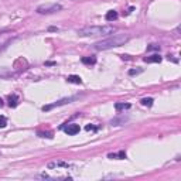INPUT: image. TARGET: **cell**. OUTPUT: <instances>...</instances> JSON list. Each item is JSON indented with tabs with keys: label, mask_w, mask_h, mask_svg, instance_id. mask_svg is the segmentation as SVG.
<instances>
[{
	"label": "cell",
	"mask_w": 181,
	"mask_h": 181,
	"mask_svg": "<svg viewBox=\"0 0 181 181\" xmlns=\"http://www.w3.org/2000/svg\"><path fill=\"white\" fill-rule=\"evenodd\" d=\"M134 10V7H130V9H129L128 11H125V14H126V16H128V14H130V13H132V11Z\"/></svg>",
	"instance_id": "44dd1931"
},
{
	"label": "cell",
	"mask_w": 181,
	"mask_h": 181,
	"mask_svg": "<svg viewBox=\"0 0 181 181\" xmlns=\"http://www.w3.org/2000/svg\"><path fill=\"white\" fill-rule=\"evenodd\" d=\"M76 99H79V96H69V98H62V99H59V101L54 102V103H51V105L43 106V111H44V112H47V111H51L53 108L62 106V105H67V103H72V102L76 101Z\"/></svg>",
	"instance_id": "277c9868"
},
{
	"label": "cell",
	"mask_w": 181,
	"mask_h": 181,
	"mask_svg": "<svg viewBox=\"0 0 181 181\" xmlns=\"http://www.w3.org/2000/svg\"><path fill=\"white\" fill-rule=\"evenodd\" d=\"M7 126V119L4 116H0V129H3Z\"/></svg>",
	"instance_id": "9a60e30c"
},
{
	"label": "cell",
	"mask_w": 181,
	"mask_h": 181,
	"mask_svg": "<svg viewBox=\"0 0 181 181\" xmlns=\"http://www.w3.org/2000/svg\"><path fill=\"white\" fill-rule=\"evenodd\" d=\"M160 50V45H156V44H151L147 47V51H159Z\"/></svg>",
	"instance_id": "2e32d148"
},
{
	"label": "cell",
	"mask_w": 181,
	"mask_h": 181,
	"mask_svg": "<svg viewBox=\"0 0 181 181\" xmlns=\"http://www.w3.org/2000/svg\"><path fill=\"white\" fill-rule=\"evenodd\" d=\"M153 98H143V99H142V105H143V106H153Z\"/></svg>",
	"instance_id": "4fadbf2b"
},
{
	"label": "cell",
	"mask_w": 181,
	"mask_h": 181,
	"mask_svg": "<svg viewBox=\"0 0 181 181\" xmlns=\"http://www.w3.org/2000/svg\"><path fill=\"white\" fill-rule=\"evenodd\" d=\"M129 34H111L108 38L96 41L92 48L96 51H102V50H109V48H115V47H120L123 44H126L129 41Z\"/></svg>",
	"instance_id": "6da1fadb"
},
{
	"label": "cell",
	"mask_w": 181,
	"mask_h": 181,
	"mask_svg": "<svg viewBox=\"0 0 181 181\" xmlns=\"http://www.w3.org/2000/svg\"><path fill=\"white\" fill-rule=\"evenodd\" d=\"M144 62H161V57H160L159 54H154L151 57H146Z\"/></svg>",
	"instance_id": "9c48e42d"
},
{
	"label": "cell",
	"mask_w": 181,
	"mask_h": 181,
	"mask_svg": "<svg viewBox=\"0 0 181 181\" xmlns=\"http://www.w3.org/2000/svg\"><path fill=\"white\" fill-rule=\"evenodd\" d=\"M19 105V96L17 95H10L9 96V106L10 108H16Z\"/></svg>",
	"instance_id": "30bf717a"
},
{
	"label": "cell",
	"mask_w": 181,
	"mask_h": 181,
	"mask_svg": "<svg viewBox=\"0 0 181 181\" xmlns=\"http://www.w3.org/2000/svg\"><path fill=\"white\" fill-rule=\"evenodd\" d=\"M50 31H57V27H50Z\"/></svg>",
	"instance_id": "7402d4cb"
},
{
	"label": "cell",
	"mask_w": 181,
	"mask_h": 181,
	"mask_svg": "<svg viewBox=\"0 0 181 181\" xmlns=\"http://www.w3.org/2000/svg\"><path fill=\"white\" fill-rule=\"evenodd\" d=\"M67 81L68 82H71V84H82V79H81V76H78V75H69L68 78H67Z\"/></svg>",
	"instance_id": "8fae6325"
},
{
	"label": "cell",
	"mask_w": 181,
	"mask_h": 181,
	"mask_svg": "<svg viewBox=\"0 0 181 181\" xmlns=\"http://www.w3.org/2000/svg\"><path fill=\"white\" fill-rule=\"evenodd\" d=\"M0 106H3V101L1 99H0Z\"/></svg>",
	"instance_id": "603a6c76"
},
{
	"label": "cell",
	"mask_w": 181,
	"mask_h": 181,
	"mask_svg": "<svg viewBox=\"0 0 181 181\" xmlns=\"http://www.w3.org/2000/svg\"><path fill=\"white\" fill-rule=\"evenodd\" d=\"M40 136H41V137H48V139H51V137H53V133H51V132H47V133H40Z\"/></svg>",
	"instance_id": "ac0fdd59"
},
{
	"label": "cell",
	"mask_w": 181,
	"mask_h": 181,
	"mask_svg": "<svg viewBox=\"0 0 181 181\" xmlns=\"http://www.w3.org/2000/svg\"><path fill=\"white\" fill-rule=\"evenodd\" d=\"M117 159H120V160L126 159V153H125V151H119V153H117Z\"/></svg>",
	"instance_id": "d6986e66"
},
{
	"label": "cell",
	"mask_w": 181,
	"mask_h": 181,
	"mask_svg": "<svg viewBox=\"0 0 181 181\" xmlns=\"http://www.w3.org/2000/svg\"><path fill=\"white\" fill-rule=\"evenodd\" d=\"M115 109H116L117 112H120V111H128V109H130V103L117 102V103H115Z\"/></svg>",
	"instance_id": "52a82bcc"
},
{
	"label": "cell",
	"mask_w": 181,
	"mask_h": 181,
	"mask_svg": "<svg viewBox=\"0 0 181 181\" xmlns=\"http://www.w3.org/2000/svg\"><path fill=\"white\" fill-rule=\"evenodd\" d=\"M0 34H3V31H0Z\"/></svg>",
	"instance_id": "cb8c5ba5"
},
{
	"label": "cell",
	"mask_w": 181,
	"mask_h": 181,
	"mask_svg": "<svg viewBox=\"0 0 181 181\" xmlns=\"http://www.w3.org/2000/svg\"><path fill=\"white\" fill-rule=\"evenodd\" d=\"M143 69H130L129 71V75H137V74H142Z\"/></svg>",
	"instance_id": "e0dca14e"
},
{
	"label": "cell",
	"mask_w": 181,
	"mask_h": 181,
	"mask_svg": "<svg viewBox=\"0 0 181 181\" xmlns=\"http://www.w3.org/2000/svg\"><path fill=\"white\" fill-rule=\"evenodd\" d=\"M105 19H106L108 22H113V20H116V19H117V13H116L115 10H109V11L106 13Z\"/></svg>",
	"instance_id": "7c38bea8"
},
{
	"label": "cell",
	"mask_w": 181,
	"mask_h": 181,
	"mask_svg": "<svg viewBox=\"0 0 181 181\" xmlns=\"http://www.w3.org/2000/svg\"><path fill=\"white\" fill-rule=\"evenodd\" d=\"M85 130H88V132H90V130H96V128L95 126H92V125H88L85 128Z\"/></svg>",
	"instance_id": "ffe728a7"
},
{
	"label": "cell",
	"mask_w": 181,
	"mask_h": 181,
	"mask_svg": "<svg viewBox=\"0 0 181 181\" xmlns=\"http://www.w3.org/2000/svg\"><path fill=\"white\" fill-rule=\"evenodd\" d=\"M116 31L113 26H86L78 30L79 37H102V36H111Z\"/></svg>",
	"instance_id": "7a4b0ae2"
},
{
	"label": "cell",
	"mask_w": 181,
	"mask_h": 181,
	"mask_svg": "<svg viewBox=\"0 0 181 181\" xmlns=\"http://www.w3.org/2000/svg\"><path fill=\"white\" fill-rule=\"evenodd\" d=\"M126 120H128L126 117H122V119H113L111 123H112L113 126H120V125H122V123H125Z\"/></svg>",
	"instance_id": "5bb4252c"
},
{
	"label": "cell",
	"mask_w": 181,
	"mask_h": 181,
	"mask_svg": "<svg viewBox=\"0 0 181 181\" xmlns=\"http://www.w3.org/2000/svg\"><path fill=\"white\" fill-rule=\"evenodd\" d=\"M58 167H62V168H75L72 164L65 163V161H51V163H48V168H58Z\"/></svg>",
	"instance_id": "8992f818"
},
{
	"label": "cell",
	"mask_w": 181,
	"mask_h": 181,
	"mask_svg": "<svg viewBox=\"0 0 181 181\" xmlns=\"http://www.w3.org/2000/svg\"><path fill=\"white\" fill-rule=\"evenodd\" d=\"M61 129H64V132L69 136H74V134L79 133V125H76V123H68V125H65V126H61Z\"/></svg>",
	"instance_id": "5b68a950"
},
{
	"label": "cell",
	"mask_w": 181,
	"mask_h": 181,
	"mask_svg": "<svg viewBox=\"0 0 181 181\" xmlns=\"http://www.w3.org/2000/svg\"><path fill=\"white\" fill-rule=\"evenodd\" d=\"M82 64H85V65H93V64H96V58L95 57H82Z\"/></svg>",
	"instance_id": "ba28073f"
},
{
	"label": "cell",
	"mask_w": 181,
	"mask_h": 181,
	"mask_svg": "<svg viewBox=\"0 0 181 181\" xmlns=\"http://www.w3.org/2000/svg\"><path fill=\"white\" fill-rule=\"evenodd\" d=\"M62 9L61 4L57 3H51V4H41L37 7V13L38 14H51V13H57Z\"/></svg>",
	"instance_id": "3957f363"
}]
</instances>
